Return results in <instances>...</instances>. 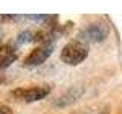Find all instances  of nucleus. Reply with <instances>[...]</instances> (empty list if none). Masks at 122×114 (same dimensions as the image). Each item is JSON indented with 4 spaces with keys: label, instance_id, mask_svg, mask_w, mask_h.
Here are the masks:
<instances>
[{
    "label": "nucleus",
    "instance_id": "39448f33",
    "mask_svg": "<svg viewBox=\"0 0 122 114\" xmlns=\"http://www.w3.org/2000/svg\"><path fill=\"white\" fill-rule=\"evenodd\" d=\"M81 94H82V88H79V87H72V88L67 90L63 96H60L56 99L55 105L56 106H66L69 104H72V102H75Z\"/></svg>",
    "mask_w": 122,
    "mask_h": 114
},
{
    "label": "nucleus",
    "instance_id": "423d86ee",
    "mask_svg": "<svg viewBox=\"0 0 122 114\" xmlns=\"http://www.w3.org/2000/svg\"><path fill=\"white\" fill-rule=\"evenodd\" d=\"M17 59V53L11 46H0V68H6Z\"/></svg>",
    "mask_w": 122,
    "mask_h": 114
},
{
    "label": "nucleus",
    "instance_id": "20e7f679",
    "mask_svg": "<svg viewBox=\"0 0 122 114\" xmlns=\"http://www.w3.org/2000/svg\"><path fill=\"white\" fill-rule=\"evenodd\" d=\"M52 52H53V44L46 43L43 46H38L26 56L25 66H40L52 55Z\"/></svg>",
    "mask_w": 122,
    "mask_h": 114
},
{
    "label": "nucleus",
    "instance_id": "f03ea898",
    "mask_svg": "<svg viewBox=\"0 0 122 114\" xmlns=\"http://www.w3.org/2000/svg\"><path fill=\"white\" fill-rule=\"evenodd\" d=\"M51 85H41V87H30V88H18L14 90L12 94L15 97L21 99L26 102H35V100H41L51 93Z\"/></svg>",
    "mask_w": 122,
    "mask_h": 114
},
{
    "label": "nucleus",
    "instance_id": "f257e3e1",
    "mask_svg": "<svg viewBox=\"0 0 122 114\" xmlns=\"http://www.w3.org/2000/svg\"><path fill=\"white\" fill-rule=\"evenodd\" d=\"M89 55V49L82 41H72L61 50V61L69 66H78Z\"/></svg>",
    "mask_w": 122,
    "mask_h": 114
},
{
    "label": "nucleus",
    "instance_id": "0eeeda50",
    "mask_svg": "<svg viewBox=\"0 0 122 114\" xmlns=\"http://www.w3.org/2000/svg\"><path fill=\"white\" fill-rule=\"evenodd\" d=\"M0 114H11V113H9V109H8L6 106H2V108H0Z\"/></svg>",
    "mask_w": 122,
    "mask_h": 114
},
{
    "label": "nucleus",
    "instance_id": "7ed1b4c3",
    "mask_svg": "<svg viewBox=\"0 0 122 114\" xmlns=\"http://www.w3.org/2000/svg\"><path fill=\"white\" fill-rule=\"evenodd\" d=\"M107 35H108V28L102 23H93L89 24L86 29L79 33L81 40L89 41V43H99V41H104Z\"/></svg>",
    "mask_w": 122,
    "mask_h": 114
}]
</instances>
